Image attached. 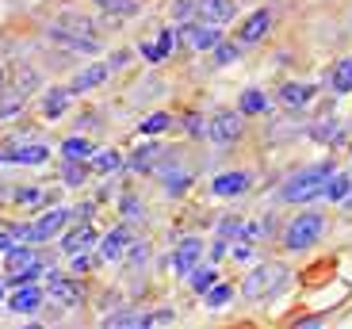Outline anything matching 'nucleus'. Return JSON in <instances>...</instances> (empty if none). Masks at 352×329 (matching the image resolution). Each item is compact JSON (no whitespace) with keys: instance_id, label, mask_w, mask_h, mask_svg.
<instances>
[{"instance_id":"f257e3e1","label":"nucleus","mask_w":352,"mask_h":329,"mask_svg":"<svg viewBox=\"0 0 352 329\" xmlns=\"http://www.w3.org/2000/svg\"><path fill=\"white\" fill-rule=\"evenodd\" d=\"M333 177V161H322V165H310V169L295 172V177L283 180L280 188V199L283 203H307V199L322 196V188H326V180Z\"/></svg>"},{"instance_id":"f03ea898","label":"nucleus","mask_w":352,"mask_h":329,"mask_svg":"<svg viewBox=\"0 0 352 329\" xmlns=\"http://www.w3.org/2000/svg\"><path fill=\"white\" fill-rule=\"evenodd\" d=\"M287 280H291V272L283 264H261L241 280V295H245L249 303H264V299H272Z\"/></svg>"},{"instance_id":"7ed1b4c3","label":"nucleus","mask_w":352,"mask_h":329,"mask_svg":"<svg viewBox=\"0 0 352 329\" xmlns=\"http://www.w3.org/2000/svg\"><path fill=\"white\" fill-rule=\"evenodd\" d=\"M322 230H326V218L314 211L299 214L295 223H287V230H283V245L287 249H310L318 238H322Z\"/></svg>"},{"instance_id":"20e7f679","label":"nucleus","mask_w":352,"mask_h":329,"mask_svg":"<svg viewBox=\"0 0 352 329\" xmlns=\"http://www.w3.org/2000/svg\"><path fill=\"white\" fill-rule=\"evenodd\" d=\"M238 134H241V115L238 111H219V115H211V123H207V138H211L214 146L238 142Z\"/></svg>"},{"instance_id":"39448f33","label":"nucleus","mask_w":352,"mask_h":329,"mask_svg":"<svg viewBox=\"0 0 352 329\" xmlns=\"http://www.w3.org/2000/svg\"><path fill=\"white\" fill-rule=\"evenodd\" d=\"M69 218V211L65 207H58V211H50V214H43L35 226H16V238H27V241H43V238H50V234H58L62 230V223Z\"/></svg>"},{"instance_id":"423d86ee","label":"nucleus","mask_w":352,"mask_h":329,"mask_svg":"<svg viewBox=\"0 0 352 329\" xmlns=\"http://www.w3.org/2000/svg\"><path fill=\"white\" fill-rule=\"evenodd\" d=\"M268 27H272V12H268V8H256L253 16H249L245 23H241L238 38H241L245 46H253V43H261V38L268 35Z\"/></svg>"},{"instance_id":"0eeeda50","label":"nucleus","mask_w":352,"mask_h":329,"mask_svg":"<svg viewBox=\"0 0 352 329\" xmlns=\"http://www.w3.org/2000/svg\"><path fill=\"white\" fill-rule=\"evenodd\" d=\"M199 257H203V241H199V238H188V241H180V245H176L173 268L180 272V276H188V272L199 264Z\"/></svg>"},{"instance_id":"6e6552de","label":"nucleus","mask_w":352,"mask_h":329,"mask_svg":"<svg viewBox=\"0 0 352 329\" xmlns=\"http://www.w3.org/2000/svg\"><path fill=\"white\" fill-rule=\"evenodd\" d=\"M195 12H199L207 23L222 27V23H230V19H234V0H199V4H195Z\"/></svg>"},{"instance_id":"1a4fd4ad","label":"nucleus","mask_w":352,"mask_h":329,"mask_svg":"<svg viewBox=\"0 0 352 329\" xmlns=\"http://www.w3.org/2000/svg\"><path fill=\"white\" fill-rule=\"evenodd\" d=\"M245 188H249V172H222V177H214L211 192L222 199H230V196H241Z\"/></svg>"},{"instance_id":"9d476101","label":"nucleus","mask_w":352,"mask_h":329,"mask_svg":"<svg viewBox=\"0 0 352 329\" xmlns=\"http://www.w3.org/2000/svg\"><path fill=\"white\" fill-rule=\"evenodd\" d=\"M50 38L54 43H62V46H69V50H85V54H96V38H85V35H77V31H65V27H58L54 23L50 27Z\"/></svg>"},{"instance_id":"9b49d317","label":"nucleus","mask_w":352,"mask_h":329,"mask_svg":"<svg viewBox=\"0 0 352 329\" xmlns=\"http://www.w3.org/2000/svg\"><path fill=\"white\" fill-rule=\"evenodd\" d=\"M43 306V291H35L31 284H23L16 295H12V310L16 314H35Z\"/></svg>"},{"instance_id":"f8f14e48","label":"nucleus","mask_w":352,"mask_h":329,"mask_svg":"<svg viewBox=\"0 0 352 329\" xmlns=\"http://www.w3.org/2000/svg\"><path fill=\"white\" fill-rule=\"evenodd\" d=\"M310 96H314V89H310V84H299V80H291V84H283V89H280L283 107H307Z\"/></svg>"},{"instance_id":"ddd939ff","label":"nucleus","mask_w":352,"mask_h":329,"mask_svg":"<svg viewBox=\"0 0 352 329\" xmlns=\"http://www.w3.org/2000/svg\"><path fill=\"white\" fill-rule=\"evenodd\" d=\"M349 192H352V177H344V172H333V177L326 180V188H322V196H326L329 203L349 199Z\"/></svg>"},{"instance_id":"4468645a","label":"nucleus","mask_w":352,"mask_h":329,"mask_svg":"<svg viewBox=\"0 0 352 329\" xmlns=\"http://www.w3.org/2000/svg\"><path fill=\"white\" fill-rule=\"evenodd\" d=\"M188 38H192L195 50H214L222 35H219V27H214V23H203V27H192V31H188Z\"/></svg>"},{"instance_id":"2eb2a0df","label":"nucleus","mask_w":352,"mask_h":329,"mask_svg":"<svg viewBox=\"0 0 352 329\" xmlns=\"http://www.w3.org/2000/svg\"><path fill=\"white\" fill-rule=\"evenodd\" d=\"M92 241H96V230H92V226H77V230L62 241V253H80V249H88Z\"/></svg>"},{"instance_id":"dca6fc26","label":"nucleus","mask_w":352,"mask_h":329,"mask_svg":"<svg viewBox=\"0 0 352 329\" xmlns=\"http://www.w3.org/2000/svg\"><path fill=\"white\" fill-rule=\"evenodd\" d=\"M12 165H43L46 161V146H19V150L8 153Z\"/></svg>"},{"instance_id":"f3484780","label":"nucleus","mask_w":352,"mask_h":329,"mask_svg":"<svg viewBox=\"0 0 352 329\" xmlns=\"http://www.w3.org/2000/svg\"><path fill=\"white\" fill-rule=\"evenodd\" d=\"M104 326H119V329H146V326H153V318H146V314H131V310H123V314H111V318H104Z\"/></svg>"},{"instance_id":"a211bd4d","label":"nucleus","mask_w":352,"mask_h":329,"mask_svg":"<svg viewBox=\"0 0 352 329\" xmlns=\"http://www.w3.org/2000/svg\"><path fill=\"white\" fill-rule=\"evenodd\" d=\"M329 84H333L337 92H352V58H341V62L333 65V73H329Z\"/></svg>"},{"instance_id":"6ab92c4d","label":"nucleus","mask_w":352,"mask_h":329,"mask_svg":"<svg viewBox=\"0 0 352 329\" xmlns=\"http://www.w3.org/2000/svg\"><path fill=\"white\" fill-rule=\"evenodd\" d=\"M268 104H272V100L264 96V92H256V89H249L245 96H241V115H264V111H268Z\"/></svg>"},{"instance_id":"aec40b11","label":"nucleus","mask_w":352,"mask_h":329,"mask_svg":"<svg viewBox=\"0 0 352 329\" xmlns=\"http://www.w3.org/2000/svg\"><path fill=\"white\" fill-rule=\"evenodd\" d=\"M188 276H192V291H199V295H207L219 284V272H214V268H192Z\"/></svg>"},{"instance_id":"412c9836","label":"nucleus","mask_w":352,"mask_h":329,"mask_svg":"<svg viewBox=\"0 0 352 329\" xmlns=\"http://www.w3.org/2000/svg\"><path fill=\"white\" fill-rule=\"evenodd\" d=\"M100 80H107V65H92V69H88V73H77V80H73V92L96 89Z\"/></svg>"},{"instance_id":"4be33fe9","label":"nucleus","mask_w":352,"mask_h":329,"mask_svg":"<svg viewBox=\"0 0 352 329\" xmlns=\"http://www.w3.org/2000/svg\"><path fill=\"white\" fill-rule=\"evenodd\" d=\"M126 249V230H115L104 238V245H100V253H104V260H115V257H123Z\"/></svg>"},{"instance_id":"5701e85b","label":"nucleus","mask_w":352,"mask_h":329,"mask_svg":"<svg viewBox=\"0 0 352 329\" xmlns=\"http://www.w3.org/2000/svg\"><path fill=\"white\" fill-rule=\"evenodd\" d=\"M111 16H138V0H96Z\"/></svg>"},{"instance_id":"b1692460","label":"nucleus","mask_w":352,"mask_h":329,"mask_svg":"<svg viewBox=\"0 0 352 329\" xmlns=\"http://www.w3.org/2000/svg\"><path fill=\"white\" fill-rule=\"evenodd\" d=\"M58 27H65V31H77V35L92 38V23H88L85 16H62V19H58Z\"/></svg>"},{"instance_id":"393cba45","label":"nucleus","mask_w":352,"mask_h":329,"mask_svg":"<svg viewBox=\"0 0 352 329\" xmlns=\"http://www.w3.org/2000/svg\"><path fill=\"white\" fill-rule=\"evenodd\" d=\"M62 153H65L69 161H77V157H92V146H88L85 138H69V142L62 146Z\"/></svg>"},{"instance_id":"a878e982","label":"nucleus","mask_w":352,"mask_h":329,"mask_svg":"<svg viewBox=\"0 0 352 329\" xmlns=\"http://www.w3.org/2000/svg\"><path fill=\"white\" fill-rule=\"evenodd\" d=\"M35 264V253H27V249H8V268L12 272H19V268H31Z\"/></svg>"},{"instance_id":"bb28decb","label":"nucleus","mask_w":352,"mask_h":329,"mask_svg":"<svg viewBox=\"0 0 352 329\" xmlns=\"http://www.w3.org/2000/svg\"><path fill=\"white\" fill-rule=\"evenodd\" d=\"M43 111H46L50 119H58V115H62V111H65V92H62V89H58V92H50V96H46V104H43Z\"/></svg>"},{"instance_id":"cd10ccee","label":"nucleus","mask_w":352,"mask_h":329,"mask_svg":"<svg viewBox=\"0 0 352 329\" xmlns=\"http://www.w3.org/2000/svg\"><path fill=\"white\" fill-rule=\"evenodd\" d=\"M165 126H168V115H165V111H157V115L142 119V126H138V131H142V134H161Z\"/></svg>"},{"instance_id":"c85d7f7f","label":"nucleus","mask_w":352,"mask_h":329,"mask_svg":"<svg viewBox=\"0 0 352 329\" xmlns=\"http://www.w3.org/2000/svg\"><path fill=\"white\" fill-rule=\"evenodd\" d=\"M230 295H234V291H230L226 284H214L211 291H207V306H222V303H230Z\"/></svg>"},{"instance_id":"c756f323","label":"nucleus","mask_w":352,"mask_h":329,"mask_svg":"<svg viewBox=\"0 0 352 329\" xmlns=\"http://www.w3.org/2000/svg\"><path fill=\"white\" fill-rule=\"evenodd\" d=\"M219 234H222V238H241V234H245V223H241V218H226Z\"/></svg>"},{"instance_id":"7c9ffc66","label":"nucleus","mask_w":352,"mask_h":329,"mask_svg":"<svg viewBox=\"0 0 352 329\" xmlns=\"http://www.w3.org/2000/svg\"><path fill=\"white\" fill-rule=\"evenodd\" d=\"M192 12H195L192 0H176V4H173V19H176V23H180V19H188Z\"/></svg>"},{"instance_id":"2f4dec72","label":"nucleus","mask_w":352,"mask_h":329,"mask_svg":"<svg viewBox=\"0 0 352 329\" xmlns=\"http://www.w3.org/2000/svg\"><path fill=\"white\" fill-rule=\"evenodd\" d=\"M96 169H104V172L119 169V153H100V157H96Z\"/></svg>"},{"instance_id":"473e14b6","label":"nucleus","mask_w":352,"mask_h":329,"mask_svg":"<svg viewBox=\"0 0 352 329\" xmlns=\"http://www.w3.org/2000/svg\"><path fill=\"white\" fill-rule=\"evenodd\" d=\"M16 199H19V203H38V199H43V192H38V188H19Z\"/></svg>"},{"instance_id":"72a5a7b5","label":"nucleus","mask_w":352,"mask_h":329,"mask_svg":"<svg viewBox=\"0 0 352 329\" xmlns=\"http://www.w3.org/2000/svg\"><path fill=\"white\" fill-rule=\"evenodd\" d=\"M230 257H234V260H249V257H253V245H249V241H238V245L230 249Z\"/></svg>"},{"instance_id":"f704fd0d","label":"nucleus","mask_w":352,"mask_h":329,"mask_svg":"<svg viewBox=\"0 0 352 329\" xmlns=\"http://www.w3.org/2000/svg\"><path fill=\"white\" fill-rule=\"evenodd\" d=\"M80 180H85V172L77 169V161H69L65 165V184H80Z\"/></svg>"},{"instance_id":"c9c22d12","label":"nucleus","mask_w":352,"mask_h":329,"mask_svg":"<svg viewBox=\"0 0 352 329\" xmlns=\"http://www.w3.org/2000/svg\"><path fill=\"white\" fill-rule=\"evenodd\" d=\"M131 260H134V264H146V260H150V245H134Z\"/></svg>"},{"instance_id":"e433bc0d","label":"nucleus","mask_w":352,"mask_h":329,"mask_svg":"<svg viewBox=\"0 0 352 329\" xmlns=\"http://www.w3.org/2000/svg\"><path fill=\"white\" fill-rule=\"evenodd\" d=\"M234 58H238V50H234V46H219V62H222V65L234 62Z\"/></svg>"},{"instance_id":"4c0bfd02","label":"nucleus","mask_w":352,"mask_h":329,"mask_svg":"<svg viewBox=\"0 0 352 329\" xmlns=\"http://www.w3.org/2000/svg\"><path fill=\"white\" fill-rule=\"evenodd\" d=\"M0 299H4V287H0Z\"/></svg>"},{"instance_id":"58836bf2","label":"nucleus","mask_w":352,"mask_h":329,"mask_svg":"<svg viewBox=\"0 0 352 329\" xmlns=\"http://www.w3.org/2000/svg\"><path fill=\"white\" fill-rule=\"evenodd\" d=\"M0 80H4V73H0Z\"/></svg>"},{"instance_id":"ea45409f","label":"nucleus","mask_w":352,"mask_h":329,"mask_svg":"<svg viewBox=\"0 0 352 329\" xmlns=\"http://www.w3.org/2000/svg\"><path fill=\"white\" fill-rule=\"evenodd\" d=\"M0 161H4V157H0Z\"/></svg>"}]
</instances>
